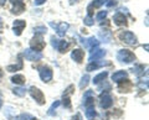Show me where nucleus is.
<instances>
[{
	"instance_id": "f257e3e1",
	"label": "nucleus",
	"mask_w": 149,
	"mask_h": 120,
	"mask_svg": "<svg viewBox=\"0 0 149 120\" xmlns=\"http://www.w3.org/2000/svg\"><path fill=\"white\" fill-rule=\"evenodd\" d=\"M117 59L120 63H132L136 61V56L129 50H119L117 52Z\"/></svg>"
},
{
	"instance_id": "f03ea898",
	"label": "nucleus",
	"mask_w": 149,
	"mask_h": 120,
	"mask_svg": "<svg viewBox=\"0 0 149 120\" xmlns=\"http://www.w3.org/2000/svg\"><path fill=\"white\" fill-rule=\"evenodd\" d=\"M77 37H78V40L81 41V43L85 46V48L88 50V51H91V52L93 50H96L97 46H98V43H100L98 40H97L96 37H93V36L92 37H87V39H83V37H81V36H77Z\"/></svg>"
},
{
	"instance_id": "7ed1b4c3",
	"label": "nucleus",
	"mask_w": 149,
	"mask_h": 120,
	"mask_svg": "<svg viewBox=\"0 0 149 120\" xmlns=\"http://www.w3.org/2000/svg\"><path fill=\"white\" fill-rule=\"evenodd\" d=\"M29 93H30V95L32 97V98L36 100L37 104H40V105L45 104V95L39 88H36V87H30Z\"/></svg>"
},
{
	"instance_id": "20e7f679",
	"label": "nucleus",
	"mask_w": 149,
	"mask_h": 120,
	"mask_svg": "<svg viewBox=\"0 0 149 120\" xmlns=\"http://www.w3.org/2000/svg\"><path fill=\"white\" fill-rule=\"evenodd\" d=\"M119 39L120 41H123L127 45H136L137 43V36L132 34L130 31H122L119 34Z\"/></svg>"
},
{
	"instance_id": "39448f33",
	"label": "nucleus",
	"mask_w": 149,
	"mask_h": 120,
	"mask_svg": "<svg viewBox=\"0 0 149 120\" xmlns=\"http://www.w3.org/2000/svg\"><path fill=\"white\" fill-rule=\"evenodd\" d=\"M22 54H24V57L27 59V61H31V62L40 61V59L42 58V53L37 52V51H34V50H31V48H26Z\"/></svg>"
},
{
	"instance_id": "423d86ee",
	"label": "nucleus",
	"mask_w": 149,
	"mask_h": 120,
	"mask_svg": "<svg viewBox=\"0 0 149 120\" xmlns=\"http://www.w3.org/2000/svg\"><path fill=\"white\" fill-rule=\"evenodd\" d=\"M39 74H40V78L42 79V82L47 83L52 79V70L47 66H42L40 67V71H39Z\"/></svg>"
},
{
	"instance_id": "0eeeda50",
	"label": "nucleus",
	"mask_w": 149,
	"mask_h": 120,
	"mask_svg": "<svg viewBox=\"0 0 149 120\" xmlns=\"http://www.w3.org/2000/svg\"><path fill=\"white\" fill-rule=\"evenodd\" d=\"M112 104H113V98L111 97L109 93L101 94V97H100V105H101V108L108 109V108L112 107Z\"/></svg>"
},
{
	"instance_id": "6e6552de",
	"label": "nucleus",
	"mask_w": 149,
	"mask_h": 120,
	"mask_svg": "<svg viewBox=\"0 0 149 120\" xmlns=\"http://www.w3.org/2000/svg\"><path fill=\"white\" fill-rule=\"evenodd\" d=\"M50 26L54 27V29L56 30V34H57L60 37H62V36H65V34H66V31L68 30V24L67 22H60V24H54V22H50Z\"/></svg>"
},
{
	"instance_id": "1a4fd4ad",
	"label": "nucleus",
	"mask_w": 149,
	"mask_h": 120,
	"mask_svg": "<svg viewBox=\"0 0 149 120\" xmlns=\"http://www.w3.org/2000/svg\"><path fill=\"white\" fill-rule=\"evenodd\" d=\"M106 50H102V48H96V50H93L91 54H90V57H88V62H95V61H100V59H102L104 56H106Z\"/></svg>"
},
{
	"instance_id": "9d476101",
	"label": "nucleus",
	"mask_w": 149,
	"mask_h": 120,
	"mask_svg": "<svg viewBox=\"0 0 149 120\" xmlns=\"http://www.w3.org/2000/svg\"><path fill=\"white\" fill-rule=\"evenodd\" d=\"M30 46H31V50L37 51V52H41L45 47V41L42 40L41 36H37V37H35L34 40H31Z\"/></svg>"
},
{
	"instance_id": "9b49d317",
	"label": "nucleus",
	"mask_w": 149,
	"mask_h": 120,
	"mask_svg": "<svg viewBox=\"0 0 149 120\" xmlns=\"http://www.w3.org/2000/svg\"><path fill=\"white\" fill-rule=\"evenodd\" d=\"M83 105L86 108H93L95 107V98H93V90H87L86 94L83 95Z\"/></svg>"
},
{
	"instance_id": "f8f14e48",
	"label": "nucleus",
	"mask_w": 149,
	"mask_h": 120,
	"mask_svg": "<svg viewBox=\"0 0 149 120\" xmlns=\"http://www.w3.org/2000/svg\"><path fill=\"white\" fill-rule=\"evenodd\" d=\"M26 26V22L24 20H15L14 21V25H13V30H14V34L16 36H20L22 30L25 29Z\"/></svg>"
},
{
	"instance_id": "ddd939ff",
	"label": "nucleus",
	"mask_w": 149,
	"mask_h": 120,
	"mask_svg": "<svg viewBox=\"0 0 149 120\" xmlns=\"http://www.w3.org/2000/svg\"><path fill=\"white\" fill-rule=\"evenodd\" d=\"M113 21H114V24L118 25V26H127V17H125L124 14L120 12V11L114 14Z\"/></svg>"
},
{
	"instance_id": "4468645a",
	"label": "nucleus",
	"mask_w": 149,
	"mask_h": 120,
	"mask_svg": "<svg viewBox=\"0 0 149 120\" xmlns=\"http://www.w3.org/2000/svg\"><path fill=\"white\" fill-rule=\"evenodd\" d=\"M127 77H128V73L125 71H117L112 74V81H114L116 83H120L124 79H127Z\"/></svg>"
},
{
	"instance_id": "2eb2a0df",
	"label": "nucleus",
	"mask_w": 149,
	"mask_h": 120,
	"mask_svg": "<svg viewBox=\"0 0 149 120\" xmlns=\"http://www.w3.org/2000/svg\"><path fill=\"white\" fill-rule=\"evenodd\" d=\"M109 62H106V61H95V62H91L90 64L87 66V71L91 72V71H96L101 67H104V66H108Z\"/></svg>"
},
{
	"instance_id": "dca6fc26",
	"label": "nucleus",
	"mask_w": 149,
	"mask_h": 120,
	"mask_svg": "<svg viewBox=\"0 0 149 120\" xmlns=\"http://www.w3.org/2000/svg\"><path fill=\"white\" fill-rule=\"evenodd\" d=\"M83 56H85V52H83L81 48H74L72 51V53H71V58L73 59V61H76L77 63L82 62Z\"/></svg>"
},
{
	"instance_id": "f3484780",
	"label": "nucleus",
	"mask_w": 149,
	"mask_h": 120,
	"mask_svg": "<svg viewBox=\"0 0 149 120\" xmlns=\"http://www.w3.org/2000/svg\"><path fill=\"white\" fill-rule=\"evenodd\" d=\"M98 37L101 39L102 42H106V43H108L111 39H112V35H111V32L109 31H100L98 32Z\"/></svg>"
},
{
	"instance_id": "a211bd4d",
	"label": "nucleus",
	"mask_w": 149,
	"mask_h": 120,
	"mask_svg": "<svg viewBox=\"0 0 149 120\" xmlns=\"http://www.w3.org/2000/svg\"><path fill=\"white\" fill-rule=\"evenodd\" d=\"M25 10V5L24 3L20 1V3H16L15 6L13 8V14H15V15H20V14Z\"/></svg>"
},
{
	"instance_id": "6ab92c4d",
	"label": "nucleus",
	"mask_w": 149,
	"mask_h": 120,
	"mask_svg": "<svg viewBox=\"0 0 149 120\" xmlns=\"http://www.w3.org/2000/svg\"><path fill=\"white\" fill-rule=\"evenodd\" d=\"M107 76H108V72H102V73H100V74H97L95 78H93V83H95V84H100L101 82H104Z\"/></svg>"
},
{
	"instance_id": "aec40b11",
	"label": "nucleus",
	"mask_w": 149,
	"mask_h": 120,
	"mask_svg": "<svg viewBox=\"0 0 149 120\" xmlns=\"http://www.w3.org/2000/svg\"><path fill=\"white\" fill-rule=\"evenodd\" d=\"M68 46H70V43L67 42V41H65V40H60L58 46H57V50H58L61 53H63V52H66V50L68 48Z\"/></svg>"
},
{
	"instance_id": "412c9836",
	"label": "nucleus",
	"mask_w": 149,
	"mask_h": 120,
	"mask_svg": "<svg viewBox=\"0 0 149 120\" xmlns=\"http://www.w3.org/2000/svg\"><path fill=\"white\" fill-rule=\"evenodd\" d=\"M132 71L137 77H141L144 74V66L143 64H137V66H134V68Z\"/></svg>"
},
{
	"instance_id": "4be33fe9",
	"label": "nucleus",
	"mask_w": 149,
	"mask_h": 120,
	"mask_svg": "<svg viewBox=\"0 0 149 120\" xmlns=\"http://www.w3.org/2000/svg\"><path fill=\"white\" fill-rule=\"evenodd\" d=\"M22 61H19L17 64H10V66H8L6 67V71L8 72H15V71H19V70H21L22 68Z\"/></svg>"
},
{
	"instance_id": "5701e85b",
	"label": "nucleus",
	"mask_w": 149,
	"mask_h": 120,
	"mask_svg": "<svg viewBox=\"0 0 149 120\" xmlns=\"http://www.w3.org/2000/svg\"><path fill=\"white\" fill-rule=\"evenodd\" d=\"M11 82L15 83V84H24L25 83V77L22 74H15L11 78Z\"/></svg>"
},
{
	"instance_id": "b1692460",
	"label": "nucleus",
	"mask_w": 149,
	"mask_h": 120,
	"mask_svg": "<svg viewBox=\"0 0 149 120\" xmlns=\"http://www.w3.org/2000/svg\"><path fill=\"white\" fill-rule=\"evenodd\" d=\"M15 120H37V119L34 118L32 115H30L29 113H22V114L19 115V117H16Z\"/></svg>"
},
{
	"instance_id": "393cba45",
	"label": "nucleus",
	"mask_w": 149,
	"mask_h": 120,
	"mask_svg": "<svg viewBox=\"0 0 149 120\" xmlns=\"http://www.w3.org/2000/svg\"><path fill=\"white\" fill-rule=\"evenodd\" d=\"M13 93L17 97H24L26 94V89L22 88V87H16V88L13 89Z\"/></svg>"
},
{
	"instance_id": "a878e982",
	"label": "nucleus",
	"mask_w": 149,
	"mask_h": 120,
	"mask_svg": "<svg viewBox=\"0 0 149 120\" xmlns=\"http://www.w3.org/2000/svg\"><path fill=\"white\" fill-rule=\"evenodd\" d=\"M86 117H87V119H90V120L95 119L97 117V113H96L95 108H87V110H86Z\"/></svg>"
},
{
	"instance_id": "bb28decb",
	"label": "nucleus",
	"mask_w": 149,
	"mask_h": 120,
	"mask_svg": "<svg viewBox=\"0 0 149 120\" xmlns=\"http://www.w3.org/2000/svg\"><path fill=\"white\" fill-rule=\"evenodd\" d=\"M88 81H90V76H88V74H85V76L81 78V82H80V88L81 89H83L85 87H87Z\"/></svg>"
},
{
	"instance_id": "cd10ccee",
	"label": "nucleus",
	"mask_w": 149,
	"mask_h": 120,
	"mask_svg": "<svg viewBox=\"0 0 149 120\" xmlns=\"http://www.w3.org/2000/svg\"><path fill=\"white\" fill-rule=\"evenodd\" d=\"M60 104H61V103H60V101L58 100H56V101H54V103H52V105H51V107H50V109H49V112H47V114L49 115H55V110L56 109H57V107H58V105Z\"/></svg>"
},
{
	"instance_id": "c85d7f7f",
	"label": "nucleus",
	"mask_w": 149,
	"mask_h": 120,
	"mask_svg": "<svg viewBox=\"0 0 149 120\" xmlns=\"http://www.w3.org/2000/svg\"><path fill=\"white\" fill-rule=\"evenodd\" d=\"M106 3H107V0H95V1L88 6V10L92 9V8H100L101 5H103V4H106Z\"/></svg>"
},
{
	"instance_id": "c756f323",
	"label": "nucleus",
	"mask_w": 149,
	"mask_h": 120,
	"mask_svg": "<svg viewBox=\"0 0 149 120\" xmlns=\"http://www.w3.org/2000/svg\"><path fill=\"white\" fill-rule=\"evenodd\" d=\"M34 32L37 35H44V34H46V27L45 26H36V27H34Z\"/></svg>"
},
{
	"instance_id": "7c9ffc66",
	"label": "nucleus",
	"mask_w": 149,
	"mask_h": 120,
	"mask_svg": "<svg viewBox=\"0 0 149 120\" xmlns=\"http://www.w3.org/2000/svg\"><path fill=\"white\" fill-rule=\"evenodd\" d=\"M107 14H108V11H106V10H103V11H100L98 14H97L96 19H97V20H98V21H101V20H103V19H106V17H107Z\"/></svg>"
},
{
	"instance_id": "2f4dec72",
	"label": "nucleus",
	"mask_w": 149,
	"mask_h": 120,
	"mask_svg": "<svg viewBox=\"0 0 149 120\" xmlns=\"http://www.w3.org/2000/svg\"><path fill=\"white\" fill-rule=\"evenodd\" d=\"M93 24H95V20L92 19V16L87 15V17H85V25H87V26H92Z\"/></svg>"
},
{
	"instance_id": "473e14b6",
	"label": "nucleus",
	"mask_w": 149,
	"mask_h": 120,
	"mask_svg": "<svg viewBox=\"0 0 149 120\" xmlns=\"http://www.w3.org/2000/svg\"><path fill=\"white\" fill-rule=\"evenodd\" d=\"M58 42H60V40H57L56 37H54V36H52V37H51V45H52V47H54V48H56V50H57Z\"/></svg>"
},
{
	"instance_id": "72a5a7b5",
	"label": "nucleus",
	"mask_w": 149,
	"mask_h": 120,
	"mask_svg": "<svg viewBox=\"0 0 149 120\" xmlns=\"http://www.w3.org/2000/svg\"><path fill=\"white\" fill-rule=\"evenodd\" d=\"M63 105L66 108L71 107V103H70V98H68V97H63Z\"/></svg>"
},
{
	"instance_id": "f704fd0d",
	"label": "nucleus",
	"mask_w": 149,
	"mask_h": 120,
	"mask_svg": "<svg viewBox=\"0 0 149 120\" xmlns=\"http://www.w3.org/2000/svg\"><path fill=\"white\" fill-rule=\"evenodd\" d=\"M72 89H73V86H70L68 88H67L66 90H65V93H63V97H68L70 94L72 93Z\"/></svg>"
},
{
	"instance_id": "c9c22d12",
	"label": "nucleus",
	"mask_w": 149,
	"mask_h": 120,
	"mask_svg": "<svg viewBox=\"0 0 149 120\" xmlns=\"http://www.w3.org/2000/svg\"><path fill=\"white\" fill-rule=\"evenodd\" d=\"M6 110H8V112L5 113V117L6 118H9V119H11V113H13V108L11 107H6Z\"/></svg>"
},
{
	"instance_id": "e433bc0d",
	"label": "nucleus",
	"mask_w": 149,
	"mask_h": 120,
	"mask_svg": "<svg viewBox=\"0 0 149 120\" xmlns=\"http://www.w3.org/2000/svg\"><path fill=\"white\" fill-rule=\"evenodd\" d=\"M107 6H114L116 4H117V1H114V0H107Z\"/></svg>"
},
{
	"instance_id": "4c0bfd02",
	"label": "nucleus",
	"mask_w": 149,
	"mask_h": 120,
	"mask_svg": "<svg viewBox=\"0 0 149 120\" xmlns=\"http://www.w3.org/2000/svg\"><path fill=\"white\" fill-rule=\"evenodd\" d=\"M71 120H82V117H81V114L80 113H77L74 117H72V119Z\"/></svg>"
},
{
	"instance_id": "58836bf2",
	"label": "nucleus",
	"mask_w": 149,
	"mask_h": 120,
	"mask_svg": "<svg viewBox=\"0 0 149 120\" xmlns=\"http://www.w3.org/2000/svg\"><path fill=\"white\" fill-rule=\"evenodd\" d=\"M45 1H46V0H35L34 4H35V5H41V4H44Z\"/></svg>"
},
{
	"instance_id": "ea45409f",
	"label": "nucleus",
	"mask_w": 149,
	"mask_h": 120,
	"mask_svg": "<svg viewBox=\"0 0 149 120\" xmlns=\"http://www.w3.org/2000/svg\"><path fill=\"white\" fill-rule=\"evenodd\" d=\"M11 3H14V4H16V3H20V1H22V0H10Z\"/></svg>"
},
{
	"instance_id": "a19ab883",
	"label": "nucleus",
	"mask_w": 149,
	"mask_h": 120,
	"mask_svg": "<svg viewBox=\"0 0 149 120\" xmlns=\"http://www.w3.org/2000/svg\"><path fill=\"white\" fill-rule=\"evenodd\" d=\"M5 1H6V0H0V5H4V4H5Z\"/></svg>"
},
{
	"instance_id": "79ce46f5",
	"label": "nucleus",
	"mask_w": 149,
	"mask_h": 120,
	"mask_svg": "<svg viewBox=\"0 0 149 120\" xmlns=\"http://www.w3.org/2000/svg\"><path fill=\"white\" fill-rule=\"evenodd\" d=\"M1 105H3V100L0 99V108H1Z\"/></svg>"
},
{
	"instance_id": "37998d69",
	"label": "nucleus",
	"mask_w": 149,
	"mask_h": 120,
	"mask_svg": "<svg viewBox=\"0 0 149 120\" xmlns=\"http://www.w3.org/2000/svg\"><path fill=\"white\" fill-rule=\"evenodd\" d=\"M1 77H3V72H1V71H0V78H1Z\"/></svg>"
},
{
	"instance_id": "c03bdc74",
	"label": "nucleus",
	"mask_w": 149,
	"mask_h": 120,
	"mask_svg": "<svg viewBox=\"0 0 149 120\" xmlns=\"http://www.w3.org/2000/svg\"><path fill=\"white\" fill-rule=\"evenodd\" d=\"M1 21H3V20H1V17H0V26H1Z\"/></svg>"
}]
</instances>
